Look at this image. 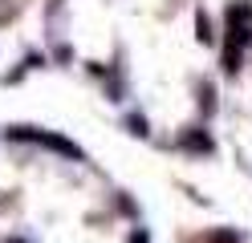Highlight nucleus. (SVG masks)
<instances>
[{"label":"nucleus","mask_w":252,"mask_h":243,"mask_svg":"<svg viewBox=\"0 0 252 243\" xmlns=\"http://www.w3.org/2000/svg\"><path fill=\"white\" fill-rule=\"evenodd\" d=\"M183 146H191V150H212V142L203 138V134H187V138H183Z\"/></svg>","instance_id":"obj_1"},{"label":"nucleus","mask_w":252,"mask_h":243,"mask_svg":"<svg viewBox=\"0 0 252 243\" xmlns=\"http://www.w3.org/2000/svg\"><path fill=\"white\" fill-rule=\"evenodd\" d=\"M130 243H147V235H143V231H138V235H134V239H130Z\"/></svg>","instance_id":"obj_2"}]
</instances>
